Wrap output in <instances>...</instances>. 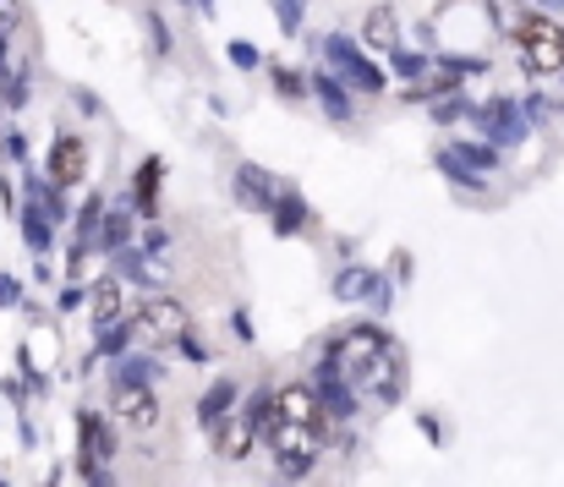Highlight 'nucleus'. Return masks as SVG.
<instances>
[{
    "instance_id": "obj_1",
    "label": "nucleus",
    "mask_w": 564,
    "mask_h": 487,
    "mask_svg": "<svg viewBox=\"0 0 564 487\" xmlns=\"http://www.w3.org/2000/svg\"><path fill=\"white\" fill-rule=\"evenodd\" d=\"M389 350H394V345H389L378 328H351V334H340V339H335L329 361H335V372H340V378L368 383L373 394H389V389H383V356H389Z\"/></svg>"
},
{
    "instance_id": "obj_2",
    "label": "nucleus",
    "mask_w": 564,
    "mask_h": 487,
    "mask_svg": "<svg viewBox=\"0 0 564 487\" xmlns=\"http://www.w3.org/2000/svg\"><path fill=\"white\" fill-rule=\"evenodd\" d=\"M516 44H521V55H527V66H532V72H560V66H564V28H560V17L527 11V17L516 22Z\"/></svg>"
},
{
    "instance_id": "obj_3",
    "label": "nucleus",
    "mask_w": 564,
    "mask_h": 487,
    "mask_svg": "<svg viewBox=\"0 0 564 487\" xmlns=\"http://www.w3.org/2000/svg\"><path fill=\"white\" fill-rule=\"evenodd\" d=\"M263 433H269V444H274V455H280L285 472L302 477V472L313 466V455H318V433H307V428H296V422L274 416V411H263Z\"/></svg>"
},
{
    "instance_id": "obj_5",
    "label": "nucleus",
    "mask_w": 564,
    "mask_h": 487,
    "mask_svg": "<svg viewBox=\"0 0 564 487\" xmlns=\"http://www.w3.org/2000/svg\"><path fill=\"white\" fill-rule=\"evenodd\" d=\"M258 428H263V411H258V405L230 411V416H225V428H219V455H225V461H241V455H247V444L258 439Z\"/></svg>"
},
{
    "instance_id": "obj_7",
    "label": "nucleus",
    "mask_w": 564,
    "mask_h": 487,
    "mask_svg": "<svg viewBox=\"0 0 564 487\" xmlns=\"http://www.w3.org/2000/svg\"><path fill=\"white\" fill-rule=\"evenodd\" d=\"M83 170H88V143H83V138H61V143L50 149V181H55V186H77Z\"/></svg>"
},
{
    "instance_id": "obj_9",
    "label": "nucleus",
    "mask_w": 564,
    "mask_h": 487,
    "mask_svg": "<svg viewBox=\"0 0 564 487\" xmlns=\"http://www.w3.org/2000/svg\"><path fill=\"white\" fill-rule=\"evenodd\" d=\"M99 318H116V285L110 280L99 285Z\"/></svg>"
},
{
    "instance_id": "obj_8",
    "label": "nucleus",
    "mask_w": 564,
    "mask_h": 487,
    "mask_svg": "<svg viewBox=\"0 0 564 487\" xmlns=\"http://www.w3.org/2000/svg\"><path fill=\"white\" fill-rule=\"evenodd\" d=\"M121 416H127L132 428H154V394H149V389H127V394H121Z\"/></svg>"
},
{
    "instance_id": "obj_6",
    "label": "nucleus",
    "mask_w": 564,
    "mask_h": 487,
    "mask_svg": "<svg viewBox=\"0 0 564 487\" xmlns=\"http://www.w3.org/2000/svg\"><path fill=\"white\" fill-rule=\"evenodd\" d=\"M138 324H143V334H149V339H182V334H187V307H182V302L154 296V302H143Z\"/></svg>"
},
{
    "instance_id": "obj_4",
    "label": "nucleus",
    "mask_w": 564,
    "mask_h": 487,
    "mask_svg": "<svg viewBox=\"0 0 564 487\" xmlns=\"http://www.w3.org/2000/svg\"><path fill=\"white\" fill-rule=\"evenodd\" d=\"M269 411L274 416H285V422H296V428H307V433H318L324 439V400L307 389V383H285L274 400H269Z\"/></svg>"
}]
</instances>
